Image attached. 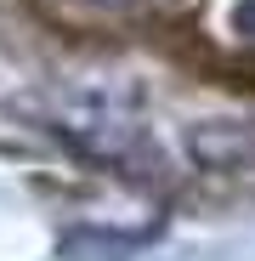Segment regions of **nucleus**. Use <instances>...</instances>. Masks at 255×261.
<instances>
[]
</instances>
